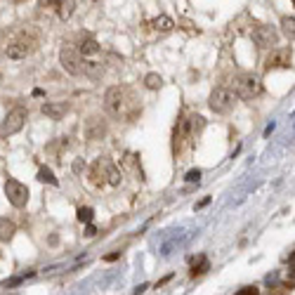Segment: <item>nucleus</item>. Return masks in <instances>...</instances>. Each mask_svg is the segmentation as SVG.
Masks as SVG:
<instances>
[{
  "label": "nucleus",
  "instance_id": "nucleus-1",
  "mask_svg": "<svg viewBox=\"0 0 295 295\" xmlns=\"http://www.w3.org/2000/svg\"><path fill=\"white\" fill-rule=\"evenodd\" d=\"M135 99H130V93L125 88H121V85H116V88H109L107 94H104V107L109 111L113 118H132V113L128 111V107L132 104Z\"/></svg>",
  "mask_w": 295,
  "mask_h": 295
},
{
  "label": "nucleus",
  "instance_id": "nucleus-2",
  "mask_svg": "<svg viewBox=\"0 0 295 295\" xmlns=\"http://www.w3.org/2000/svg\"><path fill=\"white\" fill-rule=\"evenodd\" d=\"M232 90L239 99H253L262 93V83L255 74H239L232 80Z\"/></svg>",
  "mask_w": 295,
  "mask_h": 295
},
{
  "label": "nucleus",
  "instance_id": "nucleus-3",
  "mask_svg": "<svg viewBox=\"0 0 295 295\" xmlns=\"http://www.w3.org/2000/svg\"><path fill=\"white\" fill-rule=\"evenodd\" d=\"M239 97L234 94L232 88H215L210 94V109L215 113H229V111L236 107Z\"/></svg>",
  "mask_w": 295,
  "mask_h": 295
},
{
  "label": "nucleus",
  "instance_id": "nucleus-4",
  "mask_svg": "<svg viewBox=\"0 0 295 295\" xmlns=\"http://www.w3.org/2000/svg\"><path fill=\"white\" fill-rule=\"evenodd\" d=\"M36 47H38V38L21 33V36L15 38V40L5 47V55L10 57V59H24V57L31 55Z\"/></svg>",
  "mask_w": 295,
  "mask_h": 295
},
{
  "label": "nucleus",
  "instance_id": "nucleus-5",
  "mask_svg": "<svg viewBox=\"0 0 295 295\" xmlns=\"http://www.w3.org/2000/svg\"><path fill=\"white\" fill-rule=\"evenodd\" d=\"M203 128H205V118L194 113V116H189L185 121H180L177 132H175V140H194Z\"/></svg>",
  "mask_w": 295,
  "mask_h": 295
},
{
  "label": "nucleus",
  "instance_id": "nucleus-6",
  "mask_svg": "<svg viewBox=\"0 0 295 295\" xmlns=\"http://www.w3.org/2000/svg\"><path fill=\"white\" fill-rule=\"evenodd\" d=\"M24 123H26V109L24 107L12 109L7 113V118L2 121V125H0V137H10V135L19 132V130L24 128Z\"/></svg>",
  "mask_w": 295,
  "mask_h": 295
},
{
  "label": "nucleus",
  "instance_id": "nucleus-7",
  "mask_svg": "<svg viewBox=\"0 0 295 295\" xmlns=\"http://www.w3.org/2000/svg\"><path fill=\"white\" fill-rule=\"evenodd\" d=\"M5 196L15 208H24L29 203V186L17 182V180H7L5 182Z\"/></svg>",
  "mask_w": 295,
  "mask_h": 295
},
{
  "label": "nucleus",
  "instance_id": "nucleus-8",
  "mask_svg": "<svg viewBox=\"0 0 295 295\" xmlns=\"http://www.w3.org/2000/svg\"><path fill=\"white\" fill-rule=\"evenodd\" d=\"M59 62H62V66H64L71 76H83V57L78 55L76 50H71V47H62Z\"/></svg>",
  "mask_w": 295,
  "mask_h": 295
},
{
  "label": "nucleus",
  "instance_id": "nucleus-9",
  "mask_svg": "<svg viewBox=\"0 0 295 295\" xmlns=\"http://www.w3.org/2000/svg\"><path fill=\"white\" fill-rule=\"evenodd\" d=\"M291 66H293V52L288 47L274 50L272 55L267 57V62H264V69L267 71H272V69H291Z\"/></svg>",
  "mask_w": 295,
  "mask_h": 295
},
{
  "label": "nucleus",
  "instance_id": "nucleus-10",
  "mask_svg": "<svg viewBox=\"0 0 295 295\" xmlns=\"http://www.w3.org/2000/svg\"><path fill=\"white\" fill-rule=\"evenodd\" d=\"M277 31L272 29V26H255L253 29V40L258 43L260 47H272V45H277Z\"/></svg>",
  "mask_w": 295,
  "mask_h": 295
},
{
  "label": "nucleus",
  "instance_id": "nucleus-11",
  "mask_svg": "<svg viewBox=\"0 0 295 295\" xmlns=\"http://www.w3.org/2000/svg\"><path fill=\"white\" fill-rule=\"evenodd\" d=\"M40 111L47 116V118H52V121H59V118H64L66 113H69V102H45Z\"/></svg>",
  "mask_w": 295,
  "mask_h": 295
},
{
  "label": "nucleus",
  "instance_id": "nucleus-12",
  "mask_svg": "<svg viewBox=\"0 0 295 295\" xmlns=\"http://www.w3.org/2000/svg\"><path fill=\"white\" fill-rule=\"evenodd\" d=\"M85 135H88V140H102L104 135H107V123L104 121H99L97 116L88 121V130H85Z\"/></svg>",
  "mask_w": 295,
  "mask_h": 295
},
{
  "label": "nucleus",
  "instance_id": "nucleus-13",
  "mask_svg": "<svg viewBox=\"0 0 295 295\" xmlns=\"http://www.w3.org/2000/svg\"><path fill=\"white\" fill-rule=\"evenodd\" d=\"M78 55L83 57V59H88V57H94V55H99V45H97V40L94 38H83L80 43H78V50H76Z\"/></svg>",
  "mask_w": 295,
  "mask_h": 295
},
{
  "label": "nucleus",
  "instance_id": "nucleus-14",
  "mask_svg": "<svg viewBox=\"0 0 295 295\" xmlns=\"http://www.w3.org/2000/svg\"><path fill=\"white\" fill-rule=\"evenodd\" d=\"M15 234H17L15 222H10L7 217H0V241H10Z\"/></svg>",
  "mask_w": 295,
  "mask_h": 295
},
{
  "label": "nucleus",
  "instance_id": "nucleus-15",
  "mask_svg": "<svg viewBox=\"0 0 295 295\" xmlns=\"http://www.w3.org/2000/svg\"><path fill=\"white\" fill-rule=\"evenodd\" d=\"M172 26H175V21L170 17H166V15H161V17L151 19V29H156V31H172Z\"/></svg>",
  "mask_w": 295,
  "mask_h": 295
},
{
  "label": "nucleus",
  "instance_id": "nucleus-16",
  "mask_svg": "<svg viewBox=\"0 0 295 295\" xmlns=\"http://www.w3.org/2000/svg\"><path fill=\"white\" fill-rule=\"evenodd\" d=\"M74 7H76V0H62V5L57 7V17L62 19V21H66V19L74 15Z\"/></svg>",
  "mask_w": 295,
  "mask_h": 295
},
{
  "label": "nucleus",
  "instance_id": "nucleus-17",
  "mask_svg": "<svg viewBox=\"0 0 295 295\" xmlns=\"http://www.w3.org/2000/svg\"><path fill=\"white\" fill-rule=\"evenodd\" d=\"M104 177H107V182H109V185H113V186L121 185V172L111 166L109 161H104Z\"/></svg>",
  "mask_w": 295,
  "mask_h": 295
},
{
  "label": "nucleus",
  "instance_id": "nucleus-18",
  "mask_svg": "<svg viewBox=\"0 0 295 295\" xmlns=\"http://www.w3.org/2000/svg\"><path fill=\"white\" fill-rule=\"evenodd\" d=\"M104 182H107V180H104V161H97L93 168V185L102 186Z\"/></svg>",
  "mask_w": 295,
  "mask_h": 295
},
{
  "label": "nucleus",
  "instance_id": "nucleus-19",
  "mask_svg": "<svg viewBox=\"0 0 295 295\" xmlns=\"http://www.w3.org/2000/svg\"><path fill=\"white\" fill-rule=\"evenodd\" d=\"M38 180H40V182H47V185H52V186L59 185V180L55 177V172H52L50 168H45V166L38 170Z\"/></svg>",
  "mask_w": 295,
  "mask_h": 295
},
{
  "label": "nucleus",
  "instance_id": "nucleus-20",
  "mask_svg": "<svg viewBox=\"0 0 295 295\" xmlns=\"http://www.w3.org/2000/svg\"><path fill=\"white\" fill-rule=\"evenodd\" d=\"M208 267H210V264H208V258H205V255H201V258H199V262H194V264H191V277L208 272Z\"/></svg>",
  "mask_w": 295,
  "mask_h": 295
},
{
  "label": "nucleus",
  "instance_id": "nucleus-21",
  "mask_svg": "<svg viewBox=\"0 0 295 295\" xmlns=\"http://www.w3.org/2000/svg\"><path fill=\"white\" fill-rule=\"evenodd\" d=\"M144 85H147L149 90H158V88L163 85V80H161V76H158V74H147V78H144Z\"/></svg>",
  "mask_w": 295,
  "mask_h": 295
},
{
  "label": "nucleus",
  "instance_id": "nucleus-22",
  "mask_svg": "<svg viewBox=\"0 0 295 295\" xmlns=\"http://www.w3.org/2000/svg\"><path fill=\"white\" fill-rule=\"evenodd\" d=\"M281 26H283V33L293 40V36H295V19L293 17H283V19H281Z\"/></svg>",
  "mask_w": 295,
  "mask_h": 295
},
{
  "label": "nucleus",
  "instance_id": "nucleus-23",
  "mask_svg": "<svg viewBox=\"0 0 295 295\" xmlns=\"http://www.w3.org/2000/svg\"><path fill=\"white\" fill-rule=\"evenodd\" d=\"M93 217H94V210L93 208H78V220L80 222H93Z\"/></svg>",
  "mask_w": 295,
  "mask_h": 295
},
{
  "label": "nucleus",
  "instance_id": "nucleus-24",
  "mask_svg": "<svg viewBox=\"0 0 295 295\" xmlns=\"http://www.w3.org/2000/svg\"><path fill=\"white\" fill-rule=\"evenodd\" d=\"M38 5H40V10H55L57 12V7L62 5V0H40Z\"/></svg>",
  "mask_w": 295,
  "mask_h": 295
},
{
  "label": "nucleus",
  "instance_id": "nucleus-25",
  "mask_svg": "<svg viewBox=\"0 0 295 295\" xmlns=\"http://www.w3.org/2000/svg\"><path fill=\"white\" fill-rule=\"evenodd\" d=\"M185 180L186 182H199V180H201V170H199V168H196V170H189Z\"/></svg>",
  "mask_w": 295,
  "mask_h": 295
},
{
  "label": "nucleus",
  "instance_id": "nucleus-26",
  "mask_svg": "<svg viewBox=\"0 0 295 295\" xmlns=\"http://www.w3.org/2000/svg\"><path fill=\"white\" fill-rule=\"evenodd\" d=\"M255 293H258L255 286H243V288L239 291V295H255Z\"/></svg>",
  "mask_w": 295,
  "mask_h": 295
},
{
  "label": "nucleus",
  "instance_id": "nucleus-27",
  "mask_svg": "<svg viewBox=\"0 0 295 295\" xmlns=\"http://www.w3.org/2000/svg\"><path fill=\"white\" fill-rule=\"evenodd\" d=\"M97 234V227H94L93 222H88V227H85V236H94Z\"/></svg>",
  "mask_w": 295,
  "mask_h": 295
},
{
  "label": "nucleus",
  "instance_id": "nucleus-28",
  "mask_svg": "<svg viewBox=\"0 0 295 295\" xmlns=\"http://www.w3.org/2000/svg\"><path fill=\"white\" fill-rule=\"evenodd\" d=\"M118 258H121V250H113V253H109L104 260H107V262H113V260H118Z\"/></svg>",
  "mask_w": 295,
  "mask_h": 295
},
{
  "label": "nucleus",
  "instance_id": "nucleus-29",
  "mask_svg": "<svg viewBox=\"0 0 295 295\" xmlns=\"http://www.w3.org/2000/svg\"><path fill=\"white\" fill-rule=\"evenodd\" d=\"M15 2H26V0H15Z\"/></svg>",
  "mask_w": 295,
  "mask_h": 295
}]
</instances>
